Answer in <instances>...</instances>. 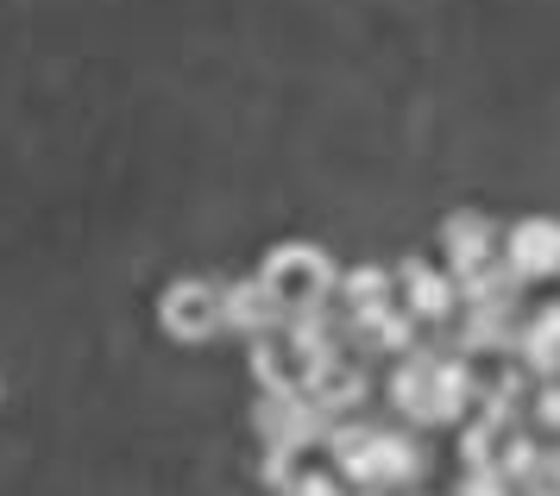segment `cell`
Here are the masks:
<instances>
[{"mask_svg":"<svg viewBox=\"0 0 560 496\" xmlns=\"http://www.w3.org/2000/svg\"><path fill=\"white\" fill-rule=\"evenodd\" d=\"M258 290L271 296V308L283 321L290 315H322L334 296V264L315 246H278L265 258V271H258Z\"/></svg>","mask_w":560,"mask_h":496,"instance_id":"cell-1","label":"cell"},{"mask_svg":"<svg viewBox=\"0 0 560 496\" xmlns=\"http://www.w3.org/2000/svg\"><path fill=\"white\" fill-rule=\"evenodd\" d=\"M164 327L177 333V340H208V333H221V283L214 276H183L164 290Z\"/></svg>","mask_w":560,"mask_h":496,"instance_id":"cell-2","label":"cell"},{"mask_svg":"<svg viewBox=\"0 0 560 496\" xmlns=\"http://www.w3.org/2000/svg\"><path fill=\"white\" fill-rule=\"evenodd\" d=\"M504 271L516 276V283H529V276H548L555 271V221H523L516 233L504 239Z\"/></svg>","mask_w":560,"mask_h":496,"instance_id":"cell-3","label":"cell"},{"mask_svg":"<svg viewBox=\"0 0 560 496\" xmlns=\"http://www.w3.org/2000/svg\"><path fill=\"white\" fill-rule=\"evenodd\" d=\"M510 352H516V358H523L535 377L555 371V308H548V315H529L523 340H510Z\"/></svg>","mask_w":560,"mask_h":496,"instance_id":"cell-4","label":"cell"}]
</instances>
